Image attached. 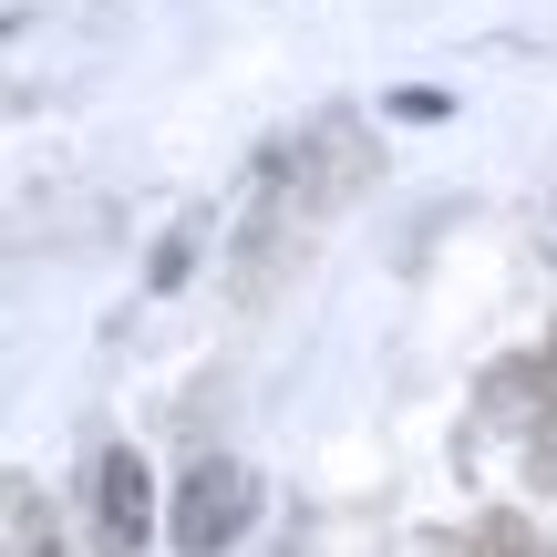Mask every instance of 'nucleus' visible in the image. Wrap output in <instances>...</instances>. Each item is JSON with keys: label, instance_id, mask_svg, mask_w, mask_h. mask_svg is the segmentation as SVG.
Returning <instances> with one entry per match:
<instances>
[{"label": "nucleus", "instance_id": "5", "mask_svg": "<svg viewBox=\"0 0 557 557\" xmlns=\"http://www.w3.org/2000/svg\"><path fill=\"white\" fill-rule=\"evenodd\" d=\"M11 527H21V557H62V537L41 527V485L32 475H11Z\"/></svg>", "mask_w": 557, "mask_h": 557}, {"label": "nucleus", "instance_id": "6", "mask_svg": "<svg viewBox=\"0 0 557 557\" xmlns=\"http://www.w3.org/2000/svg\"><path fill=\"white\" fill-rule=\"evenodd\" d=\"M527 475L557 485V413H537V434H527Z\"/></svg>", "mask_w": 557, "mask_h": 557}, {"label": "nucleus", "instance_id": "4", "mask_svg": "<svg viewBox=\"0 0 557 557\" xmlns=\"http://www.w3.org/2000/svg\"><path fill=\"white\" fill-rule=\"evenodd\" d=\"M455 557H547V537L517 517V506H485V517L455 537Z\"/></svg>", "mask_w": 557, "mask_h": 557}, {"label": "nucleus", "instance_id": "3", "mask_svg": "<svg viewBox=\"0 0 557 557\" xmlns=\"http://www.w3.org/2000/svg\"><path fill=\"white\" fill-rule=\"evenodd\" d=\"M145 527H156V475H145L135 444H103L94 455V537H103V557H135Z\"/></svg>", "mask_w": 557, "mask_h": 557}, {"label": "nucleus", "instance_id": "1", "mask_svg": "<svg viewBox=\"0 0 557 557\" xmlns=\"http://www.w3.org/2000/svg\"><path fill=\"white\" fill-rule=\"evenodd\" d=\"M361 176H372V156H361V124H310L299 145H278V156L259 165V207H248V227H238V299H269L278 289V269L289 259H310V238L341 218V207L361 197Z\"/></svg>", "mask_w": 557, "mask_h": 557}, {"label": "nucleus", "instance_id": "2", "mask_svg": "<svg viewBox=\"0 0 557 557\" xmlns=\"http://www.w3.org/2000/svg\"><path fill=\"white\" fill-rule=\"evenodd\" d=\"M248 517H259V485H248V465H227V455H197V465H186V485H176V547H186V557L238 547Z\"/></svg>", "mask_w": 557, "mask_h": 557}]
</instances>
